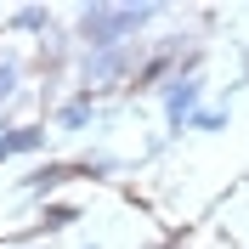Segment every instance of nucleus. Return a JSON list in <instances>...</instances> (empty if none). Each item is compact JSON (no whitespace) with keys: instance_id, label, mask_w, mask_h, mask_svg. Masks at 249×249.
I'll return each mask as SVG.
<instances>
[{"instance_id":"f257e3e1","label":"nucleus","mask_w":249,"mask_h":249,"mask_svg":"<svg viewBox=\"0 0 249 249\" xmlns=\"http://www.w3.org/2000/svg\"><path fill=\"white\" fill-rule=\"evenodd\" d=\"M159 17H164V6H153V0H142V6L91 0V6L74 12V29H68V34L79 40V51H113V46H136Z\"/></svg>"},{"instance_id":"f03ea898","label":"nucleus","mask_w":249,"mask_h":249,"mask_svg":"<svg viewBox=\"0 0 249 249\" xmlns=\"http://www.w3.org/2000/svg\"><path fill=\"white\" fill-rule=\"evenodd\" d=\"M159 102H164V124H170V136H181L187 119L204 108V62H198V51H193L164 85H159Z\"/></svg>"},{"instance_id":"7ed1b4c3","label":"nucleus","mask_w":249,"mask_h":249,"mask_svg":"<svg viewBox=\"0 0 249 249\" xmlns=\"http://www.w3.org/2000/svg\"><path fill=\"white\" fill-rule=\"evenodd\" d=\"M142 68V51L136 46H113V51H79V91L96 96L108 85H124V79Z\"/></svg>"},{"instance_id":"20e7f679","label":"nucleus","mask_w":249,"mask_h":249,"mask_svg":"<svg viewBox=\"0 0 249 249\" xmlns=\"http://www.w3.org/2000/svg\"><path fill=\"white\" fill-rule=\"evenodd\" d=\"M74 176H79V181H113V176H124V159L96 147V153H79L74 159Z\"/></svg>"},{"instance_id":"39448f33","label":"nucleus","mask_w":249,"mask_h":249,"mask_svg":"<svg viewBox=\"0 0 249 249\" xmlns=\"http://www.w3.org/2000/svg\"><path fill=\"white\" fill-rule=\"evenodd\" d=\"M96 119V96H68V102H62L57 113H51V124H57V130H85V124Z\"/></svg>"},{"instance_id":"423d86ee","label":"nucleus","mask_w":249,"mask_h":249,"mask_svg":"<svg viewBox=\"0 0 249 249\" xmlns=\"http://www.w3.org/2000/svg\"><path fill=\"white\" fill-rule=\"evenodd\" d=\"M6 29L12 34H51L57 17H51V6H17V12L6 17Z\"/></svg>"},{"instance_id":"0eeeda50","label":"nucleus","mask_w":249,"mask_h":249,"mask_svg":"<svg viewBox=\"0 0 249 249\" xmlns=\"http://www.w3.org/2000/svg\"><path fill=\"white\" fill-rule=\"evenodd\" d=\"M74 181V164H34L29 176H23V187L29 193H57V187Z\"/></svg>"},{"instance_id":"6e6552de","label":"nucleus","mask_w":249,"mask_h":249,"mask_svg":"<svg viewBox=\"0 0 249 249\" xmlns=\"http://www.w3.org/2000/svg\"><path fill=\"white\" fill-rule=\"evenodd\" d=\"M232 124V113H227V102H204L193 119H187V130H204V136H215V130H227Z\"/></svg>"},{"instance_id":"1a4fd4ad","label":"nucleus","mask_w":249,"mask_h":249,"mask_svg":"<svg viewBox=\"0 0 249 249\" xmlns=\"http://www.w3.org/2000/svg\"><path fill=\"white\" fill-rule=\"evenodd\" d=\"M17 91H23V62L0 51V108H6V102H12Z\"/></svg>"},{"instance_id":"9d476101","label":"nucleus","mask_w":249,"mask_h":249,"mask_svg":"<svg viewBox=\"0 0 249 249\" xmlns=\"http://www.w3.org/2000/svg\"><path fill=\"white\" fill-rule=\"evenodd\" d=\"M74 221H79V204H51V210H40V232H62Z\"/></svg>"},{"instance_id":"9b49d317","label":"nucleus","mask_w":249,"mask_h":249,"mask_svg":"<svg viewBox=\"0 0 249 249\" xmlns=\"http://www.w3.org/2000/svg\"><path fill=\"white\" fill-rule=\"evenodd\" d=\"M12 124H17V119H12V113H6V108H0V136H6V130H12Z\"/></svg>"},{"instance_id":"f8f14e48","label":"nucleus","mask_w":249,"mask_h":249,"mask_svg":"<svg viewBox=\"0 0 249 249\" xmlns=\"http://www.w3.org/2000/svg\"><path fill=\"white\" fill-rule=\"evenodd\" d=\"M79 249H102V244H79Z\"/></svg>"}]
</instances>
